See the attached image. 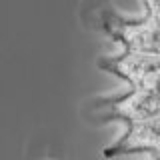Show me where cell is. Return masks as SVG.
<instances>
[{"label":"cell","mask_w":160,"mask_h":160,"mask_svg":"<svg viewBox=\"0 0 160 160\" xmlns=\"http://www.w3.org/2000/svg\"><path fill=\"white\" fill-rule=\"evenodd\" d=\"M98 68L122 78L130 90L160 94V54L124 50L114 56L98 58Z\"/></svg>","instance_id":"cell-1"},{"label":"cell","mask_w":160,"mask_h":160,"mask_svg":"<svg viewBox=\"0 0 160 160\" xmlns=\"http://www.w3.org/2000/svg\"><path fill=\"white\" fill-rule=\"evenodd\" d=\"M90 112L96 122L122 120L126 122V126H132L142 120L160 116V94L126 90L114 96H102L94 100Z\"/></svg>","instance_id":"cell-2"},{"label":"cell","mask_w":160,"mask_h":160,"mask_svg":"<svg viewBox=\"0 0 160 160\" xmlns=\"http://www.w3.org/2000/svg\"><path fill=\"white\" fill-rule=\"evenodd\" d=\"M102 28L130 52L160 54V28L148 12L140 18H124L122 14L110 10L102 18Z\"/></svg>","instance_id":"cell-3"},{"label":"cell","mask_w":160,"mask_h":160,"mask_svg":"<svg viewBox=\"0 0 160 160\" xmlns=\"http://www.w3.org/2000/svg\"><path fill=\"white\" fill-rule=\"evenodd\" d=\"M146 152L152 158H160V116L142 120L126 128V132L114 144L104 148V156H124V154H138Z\"/></svg>","instance_id":"cell-4"},{"label":"cell","mask_w":160,"mask_h":160,"mask_svg":"<svg viewBox=\"0 0 160 160\" xmlns=\"http://www.w3.org/2000/svg\"><path fill=\"white\" fill-rule=\"evenodd\" d=\"M142 4H144V12H148L156 20V24L160 28V0H142Z\"/></svg>","instance_id":"cell-5"}]
</instances>
